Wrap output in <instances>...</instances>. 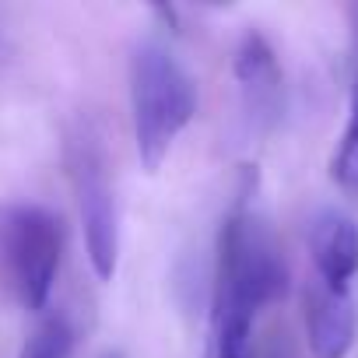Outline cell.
Returning <instances> with one entry per match:
<instances>
[{
	"instance_id": "10",
	"label": "cell",
	"mask_w": 358,
	"mask_h": 358,
	"mask_svg": "<svg viewBox=\"0 0 358 358\" xmlns=\"http://www.w3.org/2000/svg\"><path fill=\"white\" fill-rule=\"evenodd\" d=\"M102 358H123V355H120V351H109V355H102Z\"/></svg>"
},
{
	"instance_id": "9",
	"label": "cell",
	"mask_w": 358,
	"mask_h": 358,
	"mask_svg": "<svg viewBox=\"0 0 358 358\" xmlns=\"http://www.w3.org/2000/svg\"><path fill=\"white\" fill-rule=\"evenodd\" d=\"M330 176H334V183L358 197V88L351 95V116H348V127L337 141V151L330 158Z\"/></svg>"
},
{
	"instance_id": "1",
	"label": "cell",
	"mask_w": 358,
	"mask_h": 358,
	"mask_svg": "<svg viewBox=\"0 0 358 358\" xmlns=\"http://www.w3.org/2000/svg\"><path fill=\"white\" fill-rule=\"evenodd\" d=\"M288 292V264L271 218L257 204V176L246 172L218 232L211 358H260L257 316Z\"/></svg>"
},
{
	"instance_id": "2",
	"label": "cell",
	"mask_w": 358,
	"mask_h": 358,
	"mask_svg": "<svg viewBox=\"0 0 358 358\" xmlns=\"http://www.w3.org/2000/svg\"><path fill=\"white\" fill-rule=\"evenodd\" d=\"M130 113L137 155L155 172L197 116V85L162 39H144L130 57Z\"/></svg>"
},
{
	"instance_id": "3",
	"label": "cell",
	"mask_w": 358,
	"mask_h": 358,
	"mask_svg": "<svg viewBox=\"0 0 358 358\" xmlns=\"http://www.w3.org/2000/svg\"><path fill=\"white\" fill-rule=\"evenodd\" d=\"M64 257L60 218L43 204L0 208V285L8 295L39 313L46 309Z\"/></svg>"
},
{
	"instance_id": "7",
	"label": "cell",
	"mask_w": 358,
	"mask_h": 358,
	"mask_svg": "<svg viewBox=\"0 0 358 358\" xmlns=\"http://www.w3.org/2000/svg\"><path fill=\"white\" fill-rule=\"evenodd\" d=\"M309 257L316 267V281H323L334 292H351V281L358 278V225L327 208L309 222Z\"/></svg>"
},
{
	"instance_id": "4",
	"label": "cell",
	"mask_w": 358,
	"mask_h": 358,
	"mask_svg": "<svg viewBox=\"0 0 358 358\" xmlns=\"http://www.w3.org/2000/svg\"><path fill=\"white\" fill-rule=\"evenodd\" d=\"M67 169H71V183L78 197V215H81L92 271L106 281L116 271L120 218H116V197H113V179H109V158L92 123H78V130L67 137Z\"/></svg>"
},
{
	"instance_id": "5",
	"label": "cell",
	"mask_w": 358,
	"mask_h": 358,
	"mask_svg": "<svg viewBox=\"0 0 358 358\" xmlns=\"http://www.w3.org/2000/svg\"><path fill=\"white\" fill-rule=\"evenodd\" d=\"M236 81L243 95V113L253 130H271L281 120L285 106V78L271 43L260 32H246L236 50Z\"/></svg>"
},
{
	"instance_id": "6",
	"label": "cell",
	"mask_w": 358,
	"mask_h": 358,
	"mask_svg": "<svg viewBox=\"0 0 358 358\" xmlns=\"http://www.w3.org/2000/svg\"><path fill=\"white\" fill-rule=\"evenodd\" d=\"M306 341L313 358H348L358 337V309L351 292H334L323 281L306 288Z\"/></svg>"
},
{
	"instance_id": "8",
	"label": "cell",
	"mask_w": 358,
	"mask_h": 358,
	"mask_svg": "<svg viewBox=\"0 0 358 358\" xmlns=\"http://www.w3.org/2000/svg\"><path fill=\"white\" fill-rule=\"evenodd\" d=\"M74 344H78L74 323L64 313H50L36 323V330L29 334L18 358H71Z\"/></svg>"
}]
</instances>
